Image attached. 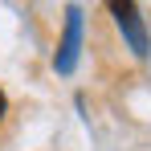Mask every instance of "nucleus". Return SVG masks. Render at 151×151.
Segmentation results:
<instances>
[{
  "label": "nucleus",
  "instance_id": "1",
  "mask_svg": "<svg viewBox=\"0 0 151 151\" xmlns=\"http://www.w3.org/2000/svg\"><path fill=\"white\" fill-rule=\"evenodd\" d=\"M110 12H114V21H119V29H123V37L131 41L135 57H147L151 41H147V29H143V21H139V8H135L131 0H114V4H110Z\"/></svg>",
  "mask_w": 151,
  "mask_h": 151
},
{
  "label": "nucleus",
  "instance_id": "3",
  "mask_svg": "<svg viewBox=\"0 0 151 151\" xmlns=\"http://www.w3.org/2000/svg\"><path fill=\"white\" fill-rule=\"evenodd\" d=\"M8 114V98H4V90H0V119Z\"/></svg>",
  "mask_w": 151,
  "mask_h": 151
},
{
  "label": "nucleus",
  "instance_id": "2",
  "mask_svg": "<svg viewBox=\"0 0 151 151\" xmlns=\"http://www.w3.org/2000/svg\"><path fill=\"white\" fill-rule=\"evenodd\" d=\"M78 49H82V12L70 8V12H65V37H61L57 57H53V70H57V74H70L78 65Z\"/></svg>",
  "mask_w": 151,
  "mask_h": 151
}]
</instances>
